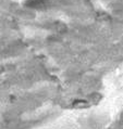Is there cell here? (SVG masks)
<instances>
[{
  "mask_svg": "<svg viewBox=\"0 0 123 129\" xmlns=\"http://www.w3.org/2000/svg\"><path fill=\"white\" fill-rule=\"evenodd\" d=\"M47 2H48V0H28L26 2V6L32 7V8H38V7L46 5Z\"/></svg>",
  "mask_w": 123,
  "mask_h": 129,
  "instance_id": "cell-1",
  "label": "cell"
}]
</instances>
